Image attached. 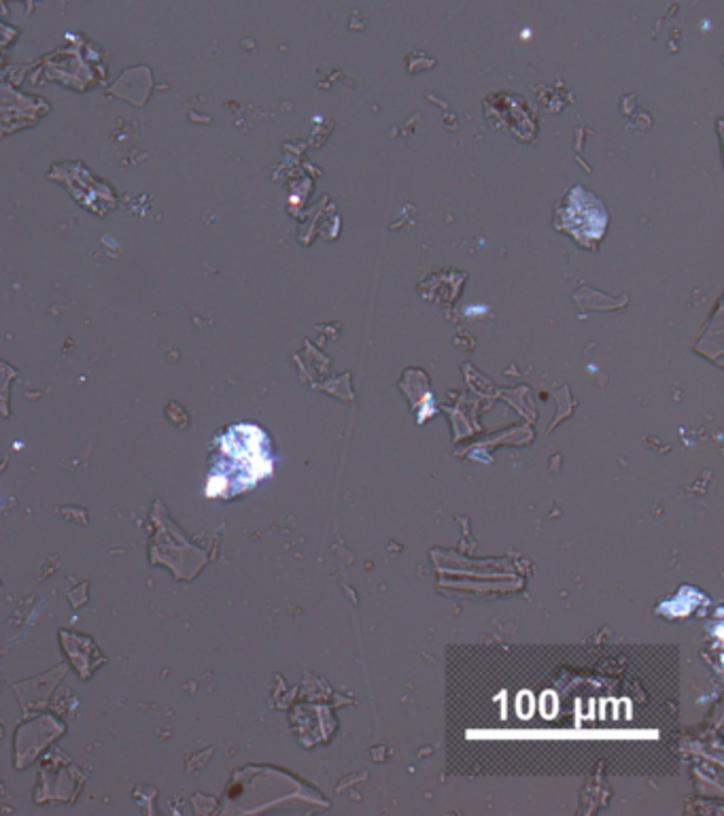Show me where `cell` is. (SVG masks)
<instances>
[{"instance_id": "6da1fadb", "label": "cell", "mask_w": 724, "mask_h": 816, "mask_svg": "<svg viewBox=\"0 0 724 816\" xmlns=\"http://www.w3.org/2000/svg\"><path fill=\"white\" fill-rule=\"evenodd\" d=\"M219 455L215 457V466L206 485V496H224L228 493V482L234 468L240 464L243 480L249 478V485L257 480L263 472L270 470V461L266 457V436L255 426H234L221 440L217 443Z\"/></svg>"}]
</instances>
